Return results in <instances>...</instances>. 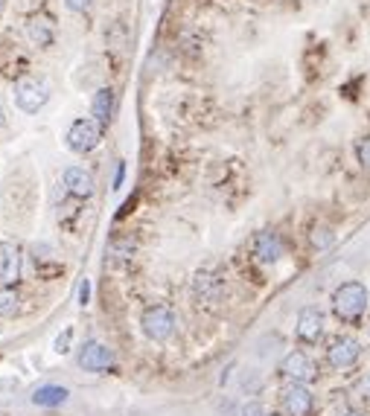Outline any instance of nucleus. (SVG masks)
<instances>
[{"label":"nucleus","mask_w":370,"mask_h":416,"mask_svg":"<svg viewBox=\"0 0 370 416\" xmlns=\"http://www.w3.org/2000/svg\"><path fill=\"white\" fill-rule=\"evenodd\" d=\"M91 300V280H82L79 283V306H88Z\"/></svg>","instance_id":"obj_23"},{"label":"nucleus","mask_w":370,"mask_h":416,"mask_svg":"<svg viewBox=\"0 0 370 416\" xmlns=\"http://www.w3.org/2000/svg\"><path fill=\"white\" fill-rule=\"evenodd\" d=\"M341 416H364V413H362V410H344Z\"/></svg>","instance_id":"obj_26"},{"label":"nucleus","mask_w":370,"mask_h":416,"mask_svg":"<svg viewBox=\"0 0 370 416\" xmlns=\"http://www.w3.org/2000/svg\"><path fill=\"white\" fill-rule=\"evenodd\" d=\"M122 178H126V163H117V172H114V189H120L122 186Z\"/></svg>","instance_id":"obj_25"},{"label":"nucleus","mask_w":370,"mask_h":416,"mask_svg":"<svg viewBox=\"0 0 370 416\" xmlns=\"http://www.w3.org/2000/svg\"><path fill=\"white\" fill-rule=\"evenodd\" d=\"M362 358V344L353 335H338L330 340V350H327V364L333 370H353Z\"/></svg>","instance_id":"obj_5"},{"label":"nucleus","mask_w":370,"mask_h":416,"mask_svg":"<svg viewBox=\"0 0 370 416\" xmlns=\"http://www.w3.org/2000/svg\"><path fill=\"white\" fill-rule=\"evenodd\" d=\"M294 338L301 340V344L306 347H315L320 338H324V314H320L318 309H303L298 314V323H294Z\"/></svg>","instance_id":"obj_9"},{"label":"nucleus","mask_w":370,"mask_h":416,"mask_svg":"<svg viewBox=\"0 0 370 416\" xmlns=\"http://www.w3.org/2000/svg\"><path fill=\"white\" fill-rule=\"evenodd\" d=\"M280 373L289 381H298V384H309L318 379V364L312 361V355H306L303 350H291L283 361H280Z\"/></svg>","instance_id":"obj_7"},{"label":"nucleus","mask_w":370,"mask_h":416,"mask_svg":"<svg viewBox=\"0 0 370 416\" xmlns=\"http://www.w3.org/2000/svg\"><path fill=\"white\" fill-rule=\"evenodd\" d=\"M47 100H50V88H47L41 79L35 76H23L15 82V105L23 111V114H38Z\"/></svg>","instance_id":"obj_4"},{"label":"nucleus","mask_w":370,"mask_h":416,"mask_svg":"<svg viewBox=\"0 0 370 416\" xmlns=\"http://www.w3.org/2000/svg\"><path fill=\"white\" fill-rule=\"evenodd\" d=\"M370 306V297H367V288L364 283L359 280H347L341 283L335 291H333V314L344 323H362V317Z\"/></svg>","instance_id":"obj_1"},{"label":"nucleus","mask_w":370,"mask_h":416,"mask_svg":"<svg viewBox=\"0 0 370 416\" xmlns=\"http://www.w3.org/2000/svg\"><path fill=\"white\" fill-rule=\"evenodd\" d=\"M18 311V295L12 288H0V317H12Z\"/></svg>","instance_id":"obj_19"},{"label":"nucleus","mask_w":370,"mask_h":416,"mask_svg":"<svg viewBox=\"0 0 370 416\" xmlns=\"http://www.w3.org/2000/svg\"><path fill=\"white\" fill-rule=\"evenodd\" d=\"M91 111H93V119H96V122L108 126V119H111V114H114V90H111V88H100V90H96V93H93Z\"/></svg>","instance_id":"obj_16"},{"label":"nucleus","mask_w":370,"mask_h":416,"mask_svg":"<svg viewBox=\"0 0 370 416\" xmlns=\"http://www.w3.org/2000/svg\"><path fill=\"white\" fill-rule=\"evenodd\" d=\"M21 277V251L12 242H0V288L15 285Z\"/></svg>","instance_id":"obj_11"},{"label":"nucleus","mask_w":370,"mask_h":416,"mask_svg":"<svg viewBox=\"0 0 370 416\" xmlns=\"http://www.w3.org/2000/svg\"><path fill=\"white\" fill-rule=\"evenodd\" d=\"M356 158H359V163L370 172V134L359 140V145H356Z\"/></svg>","instance_id":"obj_21"},{"label":"nucleus","mask_w":370,"mask_h":416,"mask_svg":"<svg viewBox=\"0 0 370 416\" xmlns=\"http://www.w3.org/2000/svg\"><path fill=\"white\" fill-rule=\"evenodd\" d=\"M4 122H6V114H4V108H0V126H4Z\"/></svg>","instance_id":"obj_27"},{"label":"nucleus","mask_w":370,"mask_h":416,"mask_svg":"<svg viewBox=\"0 0 370 416\" xmlns=\"http://www.w3.org/2000/svg\"><path fill=\"white\" fill-rule=\"evenodd\" d=\"M27 38L35 44V47H50L53 44V23L47 18H30L27 20Z\"/></svg>","instance_id":"obj_15"},{"label":"nucleus","mask_w":370,"mask_h":416,"mask_svg":"<svg viewBox=\"0 0 370 416\" xmlns=\"http://www.w3.org/2000/svg\"><path fill=\"white\" fill-rule=\"evenodd\" d=\"M309 244L320 254V251H330L333 244H335V230L333 227H327V225H318V227H312V233H309Z\"/></svg>","instance_id":"obj_17"},{"label":"nucleus","mask_w":370,"mask_h":416,"mask_svg":"<svg viewBox=\"0 0 370 416\" xmlns=\"http://www.w3.org/2000/svg\"><path fill=\"white\" fill-rule=\"evenodd\" d=\"M67 387H62V384H41L35 393H33V405H38V408H59V405H64L67 402Z\"/></svg>","instance_id":"obj_14"},{"label":"nucleus","mask_w":370,"mask_h":416,"mask_svg":"<svg viewBox=\"0 0 370 416\" xmlns=\"http://www.w3.org/2000/svg\"><path fill=\"white\" fill-rule=\"evenodd\" d=\"M280 408L286 416H312L315 413V396L309 393L306 384L289 381L280 390Z\"/></svg>","instance_id":"obj_6"},{"label":"nucleus","mask_w":370,"mask_h":416,"mask_svg":"<svg viewBox=\"0 0 370 416\" xmlns=\"http://www.w3.org/2000/svg\"><path fill=\"white\" fill-rule=\"evenodd\" d=\"M62 181L73 198H91L93 195V175L85 166H67L62 172Z\"/></svg>","instance_id":"obj_12"},{"label":"nucleus","mask_w":370,"mask_h":416,"mask_svg":"<svg viewBox=\"0 0 370 416\" xmlns=\"http://www.w3.org/2000/svg\"><path fill=\"white\" fill-rule=\"evenodd\" d=\"M242 416H268V413H265V408L260 402H248L242 408Z\"/></svg>","instance_id":"obj_22"},{"label":"nucleus","mask_w":370,"mask_h":416,"mask_svg":"<svg viewBox=\"0 0 370 416\" xmlns=\"http://www.w3.org/2000/svg\"><path fill=\"white\" fill-rule=\"evenodd\" d=\"M283 254H286L283 239H280L274 230H262V233L254 236V256H257V262L274 265V262L283 259Z\"/></svg>","instance_id":"obj_10"},{"label":"nucleus","mask_w":370,"mask_h":416,"mask_svg":"<svg viewBox=\"0 0 370 416\" xmlns=\"http://www.w3.org/2000/svg\"><path fill=\"white\" fill-rule=\"evenodd\" d=\"M192 295L199 297V303H219V297H221V280L216 277V274H210V271H199L195 274V280H192Z\"/></svg>","instance_id":"obj_13"},{"label":"nucleus","mask_w":370,"mask_h":416,"mask_svg":"<svg viewBox=\"0 0 370 416\" xmlns=\"http://www.w3.org/2000/svg\"><path fill=\"white\" fill-rule=\"evenodd\" d=\"M79 367L85 373H108L114 367V350H108L103 340H88V344L79 350Z\"/></svg>","instance_id":"obj_8"},{"label":"nucleus","mask_w":370,"mask_h":416,"mask_svg":"<svg viewBox=\"0 0 370 416\" xmlns=\"http://www.w3.org/2000/svg\"><path fill=\"white\" fill-rule=\"evenodd\" d=\"M103 122H96L93 117H85V119H76L73 126L67 129V149L76 152V155H88L93 152L96 145L103 143Z\"/></svg>","instance_id":"obj_2"},{"label":"nucleus","mask_w":370,"mask_h":416,"mask_svg":"<svg viewBox=\"0 0 370 416\" xmlns=\"http://www.w3.org/2000/svg\"><path fill=\"white\" fill-rule=\"evenodd\" d=\"M140 326L149 340L163 344V340H169L172 332H175V314H172L169 306H149L140 314Z\"/></svg>","instance_id":"obj_3"},{"label":"nucleus","mask_w":370,"mask_h":416,"mask_svg":"<svg viewBox=\"0 0 370 416\" xmlns=\"http://www.w3.org/2000/svg\"><path fill=\"white\" fill-rule=\"evenodd\" d=\"M64 6H67L70 12H85V9L91 6V0H64Z\"/></svg>","instance_id":"obj_24"},{"label":"nucleus","mask_w":370,"mask_h":416,"mask_svg":"<svg viewBox=\"0 0 370 416\" xmlns=\"http://www.w3.org/2000/svg\"><path fill=\"white\" fill-rule=\"evenodd\" d=\"M70 344H73V329H70V326H64V332L56 338L53 350H56L59 355H67V352H70Z\"/></svg>","instance_id":"obj_20"},{"label":"nucleus","mask_w":370,"mask_h":416,"mask_svg":"<svg viewBox=\"0 0 370 416\" xmlns=\"http://www.w3.org/2000/svg\"><path fill=\"white\" fill-rule=\"evenodd\" d=\"M134 254V239L132 236H117L111 244H108V256H114V259H129Z\"/></svg>","instance_id":"obj_18"}]
</instances>
